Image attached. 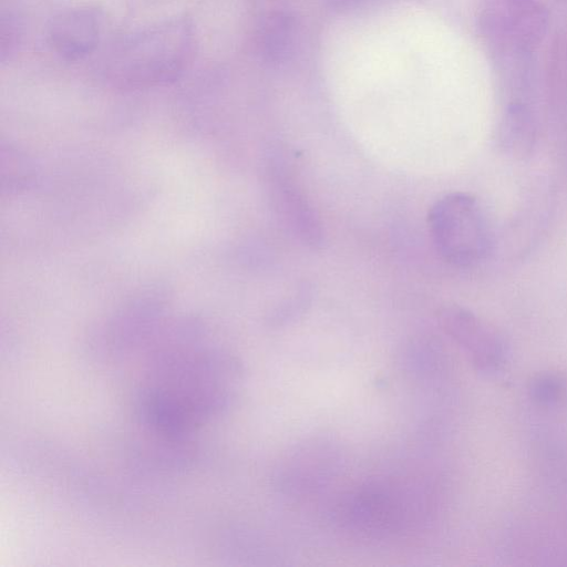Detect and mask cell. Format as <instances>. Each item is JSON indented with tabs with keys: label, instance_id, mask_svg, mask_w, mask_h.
<instances>
[{
	"label": "cell",
	"instance_id": "1",
	"mask_svg": "<svg viewBox=\"0 0 567 567\" xmlns=\"http://www.w3.org/2000/svg\"><path fill=\"white\" fill-rule=\"evenodd\" d=\"M196 38L186 18H174L132 32L115 43L104 60V75L122 89L169 84L188 69Z\"/></svg>",
	"mask_w": 567,
	"mask_h": 567
},
{
	"label": "cell",
	"instance_id": "2",
	"mask_svg": "<svg viewBox=\"0 0 567 567\" xmlns=\"http://www.w3.org/2000/svg\"><path fill=\"white\" fill-rule=\"evenodd\" d=\"M427 223L436 250L454 266L477 265L491 251L487 219L477 199L467 193L442 196L430 208Z\"/></svg>",
	"mask_w": 567,
	"mask_h": 567
},
{
	"label": "cell",
	"instance_id": "3",
	"mask_svg": "<svg viewBox=\"0 0 567 567\" xmlns=\"http://www.w3.org/2000/svg\"><path fill=\"white\" fill-rule=\"evenodd\" d=\"M548 16L539 0H480L477 25L493 51L506 62L525 59L543 40Z\"/></svg>",
	"mask_w": 567,
	"mask_h": 567
},
{
	"label": "cell",
	"instance_id": "4",
	"mask_svg": "<svg viewBox=\"0 0 567 567\" xmlns=\"http://www.w3.org/2000/svg\"><path fill=\"white\" fill-rule=\"evenodd\" d=\"M443 331L465 352L481 374L498 373L507 361L508 347L503 336L471 310L450 305L437 315Z\"/></svg>",
	"mask_w": 567,
	"mask_h": 567
},
{
	"label": "cell",
	"instance_id": "5",
	"mask_svg": "<svg viewBox=\"0 0 567 567\" xmlns=\"http://www.w3.org/2000/svg\"><path fill=\"white\" fill-rule=\"evenodd\" d=\"M101 37V18L91 8H73L55 14L47 27L50 49L68 62L89 56Z\"/></svg>",
	"mask_w": 567,
	"mask_h": 567
},
{
	"label": "cell",
	"instance_id": "6",
	"mask_svg": "<svg viewBox=\"0 0 567 567\" xmlns=\"http://www.w3.org/2000/svg\"><path fill=\"white\" fill-rule=\"evenodd\" d=\"M270 185L275 207L292 234L302 244L320 248L324 241L320 220L284 167H272Z\"/></svg>",
	"mask_w": 567,
	"mask_h": 567
},
{
	"label": "cell",
	"instance_id": "7",
	"mask_svg": "<svg viewBox=\"0 0 567 567\" xmlns=\"http://www.w3.org/2000/svg\"><path fill=\"white\" fill-rule=\"evenodd\" d=\"M537 140V125L530 107L523 101H511L503 111L496 128V143L506 155L528 157Z\"/></svg>",
	"mask_w": 567,
	"mask_h": 567
},
{
	"label": "cell",
	"instance_id": "8",
	"mask_svg": "<svg viewBox=\"0 0 567 567\" xmlns=\"http://www.w3.org/2000/svg\"><path fill=\"white\" fill-rule=\"evenodd\" d=\"M297 22L286 12H272L264 18L257 31V49L268 63L287 61L297 41Z\"/></svg>",
	"mask_w": 567,
	"mask_h": 567
},
{
	"label": "cell",
	"instance_id": "9",
	"mask_svg": "<svg viewBox=\"0 0 567 567\" xmlns=\"http://www.w3.org/2000/svg\"><path fill=\"white\" fill-rule=\"evenodd\" d=\"M565 380L554 373H542L533 379L529 393L534 401L542 405L559 402L566 394Z\"/></svg>",
	"mask_w": 567,
	"mask_h": 567
},
{
	"label": "cell",
	"instance_id": "10",
	"mask_svg": "<svg viewBox=\"0 0 567 567\" xmlns=\"http://www.w3.org/2000/svg\"><path fill=\"white\" fill-rule=\"evenodd\" d=\"M17 23L10 17H2L1 19V60L4 61L6 56L12 53L17 44L18 32L16 30Z\"/></svg>",
	"mask_w": 567,
	"mask_h": 567
},
{
	"label": "cell",
	"instance_id": "11",
	"mask_svg": "<svg viewBox=\"0 0 567 567\" xmlns=\"http://www.w3.org/2000/svg\"><path fill=\"white\" fill-rule=\"evenodd\" d=\"M333 1H337L339 3H348V2H352V1H357V0H333Z\"/></svg>",
	"mask_w": 567,
	"mask_h": 567
}]
</instances>
